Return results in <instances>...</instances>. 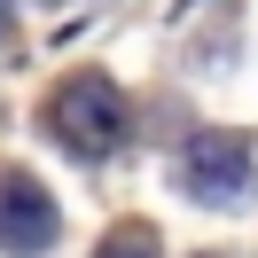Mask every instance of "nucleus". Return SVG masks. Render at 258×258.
<instances>
[{"label":"nucleus","instance_id":"1","mask_svg":"<svg viewBox=\"0 0 258 258\" xmlns=\"http://www.w3.org/2000/svg\"><path fill=\"white\" fill-rule=\"evenodd\" d=\"M47 133L71 149V157H110L117 141H125V94H117L102 71H79V79H63L55 86V102H47Z\"/></svg>","mask_w":258,"mask_h":258},{"label":"nucleus","instance_id":"4","mask_svg":"<svg viewBox=\"0 0 258 258\" xmlns=\"http://www.w3.org/2000/svg\"><path fill=\"white\" fill-rule=\"evenodd\" d=\"M94 258H157V235H149V227H117Z\"/></svg>","mask_w":258,"mask_h":258},{"label":"nucleus","instance_id":"2","mask_svg":"<svg viewBox=\"0 0 258 258\" xmlns=\"http://www.w3.org/2000/svg\"><path fill=\"white\" fill-rule=\"evenodd\" d=\"M180 188L196 204H250L258 188V141L250 133H196L180 149Z\"/></svg>","mask_w":258,"mask_h":258},{"label":"nucleus","instance_id":"3","mask_svg":"<svg viewBox=\"0 0 258 258\" xmlns=\"http://www.w3.org/2000/svg\"><path fill=\"white\" fill-rule=\"evenodd\" d=\"M55 227H63V211H55V196L32 172H0V250L8 258H39L55 242Z\"/></svg>","mask_w":258,"mask_h":258}]
</instances>
